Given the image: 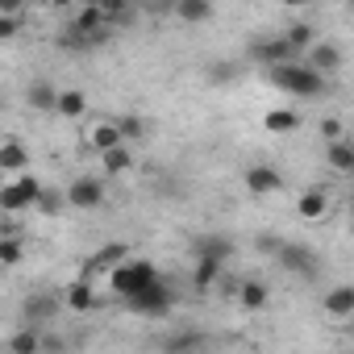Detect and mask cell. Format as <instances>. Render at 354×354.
<instances>
[{
	"instance_id": "d4e9b609",
	"label": "cell",
	"mask_w": 354,
	"mask_h": 354,
	"mask_svg": "<svg viewBox=\"0 0 354 354\" xmlns=\"http://www.w3.org/2000/svg\"><path fill=\"white\" fill-rule=\"evenodd\" d=\"M42 350V333L38 329H17L9 337V354H38Z\"/></svg>"
},
{
	"instance_id": "e0dca14e",
	"label": "cell",
	"mask_w": 354,
	"mask_h": 354,
	"mask_svg": "<svg viewBox=\"0 0 354 354\" xmlns=\"http://www.w3.org/2000/svg\"><path fill=\"white\" fill-rule=\"evenodd\" d=\"M26 100H30V109H38V113H55V100H59V92H55V84L38 80V84H30Z\"/></svg>"
},
{
	"instance_id": "d6a6232c",
	"label": "cell",
	"mask_w": 354,
	"mask_h": 354,
	"mask_svg": "<svg viewBox=\"0 0 354 354\" xmlns=\"http://www.w3.org/2000/svg\"><path fill=\"white\" fill-rule=\"evenodd\" d=\"M234 75H238V71H234V63H213V71H209V80H213V84H230Z\"/></svg>"
},
{
	"instance_id": "d6986e66",
	"label": "cell",
	"mask_w": 354,
	"mask_h": 354,
	"mask_svg": "<svg viewBox=\"0 0 354 354\" xmlns=\"http://www.w3.org/2000/svg\"><path fill=\"white\" fill-rule=\"evenodd\" d=\"M55 113H63V117H84V113H88V96H84L80 88H67V92H59Z\"/></svg>"
},
{
	"instance_id": "2e32d148",
	"label": "cell",
	"mask_w": 354,
	"mask_h": 354,
	"mask_svg": "<svg viewBox=\"0 0 354 354\" xmlns=\"http://www.w3.org/2000/svg\"><path fill=\"white\" fill-rule=\"evenodd\" d=\"M325 313H333V317H350L354 313V288L350 283H342V288H333V292H325Z\"/></svg>"
},
{
	"instance_id": "5b68a950",
	"label": "cell",
	"mask_w": 354,
	"mask_h": 354,
	"mask_svg": "<svg viewBox=\"0 0 354 354\" xmlns=\"http://www.w3.org/2000/svg\"><path fill=\"white\" fill-rule=\"evenodd\" d=\"M63 201L71 209H100L104 205V184L96 180V175H80V180L63 192Z\"/></svg>"
},
{
	"instance_id": "4dcf8cb0",
	"label": "cell",
	"mask_w": 354,
	"mask_h": 354,
	"mask_svg": "<svg viewBox=\"0 0 354 354\" xmlns=\"http://www.w3.org/2000/svg\"><path fill=\"white\" fill-rule=\"evenodd\" d=\"M117 133H121V142L125 138H146V121L142 117H121L117 121Z\"/></svg>"
},
{
	"instance_id": "7402d4cb",
	"label": "cell",
	"mask_w": 354,
	"mask_h": 354,
	"mask_svg": "<svg viewBox=\"0 0 354 354\" xmlns=\"http://www.w3.org/2000/svg\"><path fill=\"white\" fill-rule=\"evenodd\" d=\"M221 271H225V263H217V259H196V271H192V283L205 292V288H213L217 279H221Z\"/></svg>"
},
{
	"instance_id": "30bf717a",
	"label": "cell",
	"mask_w": 354,
	"mask_h": 354,
	"mask_svg": "<svg viewBox=\"0 0 354 354\" xmlns=\"http://www.w3.org/2000/svg\"><path fill=\"white\" fill-rule=\"evenodd\" d=\"M308 71H317V75H325V71H337L342 67V50L333 46V42H313L308 46V63H304Z\"/></svg>"
},
{
	"instance_id": "484cf974",
	"label": "cell",
	"mask_w": 354,
	"mask_h": 354,
	"mask_svg": "<svg viewBox=\"0 0 354 354\" xmlns=\"http://www.w3.org/2000/svg\"><path fill=\"white\" fill-rule=\"evenodd\" d=\"M175 17H180V21H209L213 5H209V0H180V5H175Z\"/></svg>"
},
{
	"instance_id": "ba28073f",
	"label": "cell",
	"mask_w": 354,
	"mask_h": 354,
	"mask_svg": "<svg viewBox=\"0 0 354 354\" xmlns=\"http://www.w3.org/2000/svg\"><path fill=\"white\" fill-rule=\"evenodd\" d=\"M279 263H283L288 271H296V275H313V271H317V254H313L308 246H300V242H283V246H279Z\"/></svg>"
},
{
	"instance_id": "52a82bcc",
	"label": "cell",
	"mask_w": 354,
	"mask_h": 354,
	"mask_svg": "<svg viewBox=\"0 0 354 354\" xmlns=\"http://www.w3.org/2000/svg\"><path fill=\"white\" fill-rule=\"evenodd\" d=\"M250 59H254V63H263V67L296 63V59H292V46H288L283 38H263V42H254V46H250Z\"/></svg>"
},
{
	"instance_id": "1f68e13d",
	"label": "cell",
	"mask_w": 354,
	"mask_h": 354,
	"mask_svg": "<svg viewBox=\"0 0 354 354\" xmlns=\"http://www.w3.org/2000/svg\"><path fill=\"white\" fill-rule=\"evenodd\" d=\"M17 34H21V17H5V13H0V42H9Z\"/></svg>"
},
{
	"instance_id": "e575fe53",
	"label": "cell",
	"mask_w": 354,
	"mask_h": 354,
	"mask_svg": "<svg viewBox=\"0 0 354 354\" xmlns=\"http://www.w3.org/2000/svg\"><path fill=\"white\" fill-rule=\"evenodd\" d=\"M279 246H283V242H279V238H271V234H263V238H259V250H263V254H279Z\"/></svg>"
},
{
	"instance_id": "4316f807",
	"label": "cell",
	"mask_w": 354,
	"mask_h": 354,
	"mask_svg": "<svg viewBox=\"0 0 354 354\" xmlns=\"http://www.w3.org/2000/svg\"><path fill=\"white\" fill-rule=\"evenodd\" d=\"M329 167H333L337 175H350V171H354V146H350V142H333V146H329Z\"/></svg>"
},
{
	"instance_id": "f546056e",
	"label": "cell",
	"mask_w": 354,
	"mask_h": 354,
	"mask_svg": "<svg viewBox=\"0 0 354 354\" xmlns=\"http://www.w3.org/2000/svg\"><path fill=\"white\" fill-rule=\"evenodd\" d=\"M34 209H38V213H59V209H67V201H63L59 188H42V196H38Z\"/></svg>"
},
{
	"instance_id": "ffe728a7",
	"label": "cell",
	"mask_w": 354,
	"mask_h": 354,
	"mask_svg": "<svg viewBox=\"0 0 354 354\" xmlns=\"http://www.w3.org/2000/svg\"><path fill=\"white\" fill-rule=\"evenodd\" d=\"M263 125H267V133H296V129H300V117H296L292 109H271V113L263 117Z\"/></svg>"
},
{
	"instance_id": "f1b7e54d",
	"label": "cell",
	"mask_w": 354,
	"mask_h": 354,
	"mask_svg": "<svg viewBox=\"0 0 354 354\" xmlns=\"http://www.w3.org/2000/svg\"><path fill=\"white\" fill-rule=\"evenodd\" d=\"M55 308H59V300H55V296H34V300L26 304V317H30V321H42V317H50Z\"/></svg>"
},
{
	"instance_id": "44dd1931",
	"label": "cell",
	"mask_w": 354,
	"mask_h": 354,
	"mask_svg": "<svg viewBox=\"0 0 354 354\" xmlns=\"http://www.w3.org/2000/svg\"><path fill=\"white\" fill-rule=\"evenodd\" d=\"M279 38H283V42L292 46V55H296V50H304V46H313V42H317V30H313L308 21H296V26H288Z\"/></svg>"
},
{
	"instance_id": "3957f363",
	"label": "cell",
	"mask_w": 354,
	"mask_h": 354,
	"mask_svg": "<svg viewBox=\"0 0 354 354\" xmlns=\"http://www.w3.org/2000/svg\"><path fill=\"white\" fill-rule=\"evenodd\" d=\"M125 304H129V313H138V317H167V313L175 308V292H171L162 279H154V283H146L138 296H129Z\"/></svg>"
},
{
	"instance_id": "5bb4252c",
	"label": "cell",
	"mask_w": 354,
	"mask_h": 354,
	"mask_svg": "<svg viewBox=\"0 0 354 354\" xmlns=\"http://www.w3.org/2000/svg\"><path fill=\"white\" fill-rule=\"evenodd\" d=\"M230 254H234V242H230V238H221V234L196 238V259H217V263H225Z\"/></svg>"
},
{
	"instance_id": "8fae6325",
	"label": "cell",
	"mask_w": 354,
	"mask_h": 354,
	"mask_svg": "<svg viewBox=\"0 0 354 354\" xmlns=\"http://www.w3.org/2000/svg\"><path fill=\"white\" fill-rule=\"evenodd\" d=\"M26 167H30V150H26L17 138L0 142V171H9V175H26Z\"/></svg>"
},
{
	"instance_id": "7c38bea8",
	"label": "cell",
	"mask_w": 354,
	"mask_h": 354,
	"mask_svg": "<svg viewBox=\"0 0 354 354\" xmlns=\"http://www.w3.org/2000/svg\"><path fill=\"white\" fill-rule=\"evenodd\" d=\"M296 213H300L304 221H321V217L329 213V192H325V188H308V192H300Z\"/></svg>"
},
{
	"instance_id": "4fadbf2b",
	"label": "cell",
	"mask_w": 354,
	"mask_h": 354,
	"mask_svg": "<svg viewBox=\"0 0 354 354\" xmlns=\"http://www.w3.org/2000/svg\"><path fill=\"white\" fill-rule=\"evenodd\" d=\"M63 304H67L71 313H92L100 300H96V288H92L88 279H75V283L63 292Z\"/></svg>"
},
{
	"instance_id": "cb8c5ba5",
	"label": "cell",
	"mask_w": 354,
	"mask_h": 354,
	"mask_svg": "<svg viewBox=\"0 0 354 354\" xmlns=\"http://www.w3.org/2000/svg\"><path fill=\"white\" fill-rule=\"evenodd\" d=\"M267 283H259V279H246L242 288H238V300H242V308H267Z\"/></svg>"
},
{
	"instance_id": "8992f818",
	"label": "cell",
	"mask_w": 354,
	"mask_h": 354,
	"mask_svg": "<svg viewBox=\"0 0 354 354\" xmlns=\"http://www.w3.org/2000/svg\"><path fill=\"white\" fill-rule=\"evenodd\" d=\"M125 259H129V250H125L121 242H109V246H100L96 254H88V259H84V275H80V279H88V283H92V275H109V271H113V267H121Z\"/></svg>"
},
{
	"instance_id": "7a4b0ae2",
	"label": "cell",
	"mask_w": 354,
	"mask_h": 354,
	"mask_svg": "<svg viewBox=\"0 0 354 354\" xmlns=\"http://www.w3.org/2000/svg\"><path fill=\"white\" fill-rule=\"evenodd\" d=\"M271 84L288 96H317L325 88V80L317 71H308L304 63H283V67H271Z\"/></svg>"
},
{
	"instance_id": "6da1fadb",
	"label": "cell",
	"mask_w": 354,
	"mask_h": 354,
	"mask_svg": "<svg viewBox=\"0 0 354 354\" xmlns=\"http://www.w3.org/2000/svg\"><path fill=\"white\" fill-rule=\"evenodd\" d=\"M158 279V271H154V263H146V259H125L121 267H113L109 271V288L121 296V300H129V296H138L146 283H154Z\"/></svg>"
},
{
	"instance_id": "836d02e7",
	"label": "cell",
	"mask_w": 354,
	"mask_h": 354,
	"mask_svg": "<svg viewBox=\"0 0 354 354\" xmlns=\"http://www.w3.org/2000/svg\"><path fill=\"white\" fill-rule=\"evenodd\" d=\"M321 133H325V142H329V146H333V142H342V121H337V117H325V121H321Z\"/></svg>"
},
{
	"instance_id": "603a6c76",
	"label": "cell",
	"mask_w": 354,
	"mask_h": 354,
	"mask_svg": "<svg viewBox=\"0 0 354 354\" xmlns=\"http://www.w3.org/2000/svg\"><path fill=\"white\" fill-rule=\"evenodd\" d=\"M100 162H104V171H109V175H125V171L133 167V154H129V150H125V142H121V146L104 150V154H100Z\"/></svg>"
},
{
	"instance_id": "ac0fdd59",
	"label": "cell",
	"mask_w": 354,
	"mask_h": 354,
	"mask_svg": "<svg viewBox=\"0 0 354 354\" xmlns=\"http://www.w3.org/2000/svg\"><path fill=\"white\" fill-rule=\"evenodd\" d=\"M205 350V333L201 329H184V333H175L167 342V354H201Z\"/></svg>"
},
{
	"instance_id": "277c9868",
	"label": "cell",
	"mask_w": 354,
	"mask_h": 354,
	"mask_svg": "<svg viewBox=\"0 0 354 354\" xmlns=\"http://www.w3.org/2000/svg\"><path fill=\"white\" fill-rule=\"evenodd\" d=\"M38 196H42V184L26 171V175H17L13 184L0 188V209H5V213H26V209L38 205Z\"/></svg>"
},
{
	"instance_id": "9c48e42d",
	"label": "cell",
	"mask_w": 354,
	"mask_h": 354,
	"mask_svg": "<svg viewBox=\"0 0 354 354\" xmlns=\"http://www.w3.org/2000/svg\"><path fill=\"white\" fill-rule=\"evenodd\" d=\"M246 188H250L254 196H271V192H279V188H283V175H279L275 167L259 162V167H250V171H246Z\"/></svg>"
},
{
	"instance_id": "83f0119b",
	"label": "cell",
	"mask_w": 354,
	"mask_h": 354,
	"mask_svg": "<svg viewBox=\"0 0 354 354\" xmlns=\"http://www.w3.org/2000/svg\"><path fill=\"white\" fill-rule=\"evenodd\" d=\"M21 254H26L21 238H0V267H17Z\"/></svg>"
},
{
	"instance_id": "9a60e30c",
	"label": "cell",
	"mask_w": 354,
	"mask_h": 354,
	"mask_svg": "<svg viewBox=\"0 0 354 354\" xmlns=\"http://www.w3.org/2000/svg\"><path fill=\"white\" fill-rule=\"evenodd\" d=\"M88 146L92 150H113V146H121V133H117V121H96L92 129H88Z\"/></svg>"
}]
</instances>
